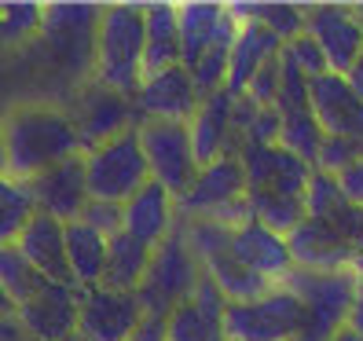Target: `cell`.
<instances>
[{"label": "cell", "mask_w": 363, "mask_h": 341, "mask_svg": "<svg viewBox=\"0 0 363 341\" xmlns=\"http://www.w3.org/2000/svg\"><path fill=\"white\" fill-rule=\"evenodd\" d=\"M0 129H4L8 143V177L18 184H30L33 177L84 155L74 118L67 111H55V106H15L0 121Z\"/></svg>", "instance_id": "6da1fadb"}, {"label": "cell", "mask_w": 363, "mask_h": 341, "mask_svg": "<svg viewBox=\"0 0 363 341\" xmlns=\"http://www.w3.org/2000/svg\"><path fill=\"white\" fill-rule=\"evenodd\" d=\"M143 4H106L96 30V84L121 96H136L143 84Z\"/></svg>", "instance_id": "7a4b0ae2"}, {"label": "cell", "mask_w": 363, "mask_h": 341, "mask_svg": "<svg viewBox=\"0 0 363 341\" xmlns=\"http://www.w3.org/2000/svg\"><path fill=\"white\" fill-rule=\"evenodd\" d=\"M199 279H202V264H199L195 250H191V242H187V228H184V217H180L173 235H169L162 246H155L151 272H147V279L136 290V297H140L147 315L165 319L173 308L191 301Z\"/></svg>", "instance_id": "3957f363"}, {"label": "cell", "mask_w": 363, "mask_h": 341, "mask_svg": "<svg viewBox=\"0 0 363 341\" xmlns=\"http://www.w3.org/2000/svg\"><path fill=\"white\" fill-rule=\"evenodd\" d=\"M84 180H89V195L96 202H114V206H125L143 184H151L140 133L129 129L84 151Z\"/></svg>", "instance_id": "277c9868"}, {"label": "cell", "mask_w": 363, "mask_h": 341, "mask_svg": "<svg viewBox=\"0 0 363 341\" xmlns=\"http://www.w3.org/2000/svg\"><path fill=\"white\" fill-rule=\"evenodd\" d=\"M308 323L301 297L286 286H272L268 294L224 308L228 341H297Z\"/></svg>", "instance_id": "5b68a950"}, {"label": "cell", "mask_w": 363, "mask_h": 341, "mask_svg": "<svg viewBox=\"0 0 363 341\" xmlns=\"http://www.w3.org/2000/svg\"><path fill=\"white\" fill-rule=\"evenodd\" d=\"M136 133L143 143V158H147V169H151V180L162 184L180 202L202 169L195 158L191 129L184 121H140Z\"/></svg>", "instance_id": "8992f818"}, {"label": "cell", "mask_w": 363, "mask_h": 341, "mask_svg": "<svg viewBox=\"0 0 363 341\" xmlns=\"http://www.w3.org/2000/svg\"><path fill=\"white\" fill-rule=\"evenodd\" d=\"M103 4H48L45 8V37L48 55L70 74L96 70V30H99Z\"/></svg>", "instance_id": "52a82bcc"}, {"label": "cell", "mask_w": 363, "mask_h": 341, "mask_svg": "<svg viewBox=\"0 0 363 341\" xmlns=\"http://www.w3.org/2000/svg\"><path fill=\"white\" fill-rule=\"evenodd\" d=\"M147 323V312L136 294H118V290H81V319H77V337L84 341H136V334Z\"/></svg>", "instance_id": "ba28073f"}, {"label": "cell", "mask_w": 363, "mask_h": 341, "mask_svg": "<svg viewBox=\"0 0 363 341\" xmlns=\"http://www.w3.org/2000/svg\"><path fill=\"white\" fill-rule=\"evenodd\" d=\"M242 199H246L242 158L239 155H220L217 162L199 169L195 184H191L187 195L180 199V217L184 220H213Z\"/></svg>", "instance_id": "9c48e42d"}, {"label": "cell", "mask_w": 363, "mask_h": 341, "mask_svg": "<svg viewBox=\"0 0 363 341\" xmlns=\"http://www.w3.org/2000/svg\"><path fill=\"white\" fill-rule=\"evenodd\" d=\"M242 169H246V191H283V195L305 199L308 180L315 169L290 155L279 143H246L242 151Z\"/></svg>", "instance_id": "30bf717a"}, {"label": "cell", "mask_w": 363, "mask_h": 341, "mask_svg": "<svg viewBox=\"0 0 363 341\" xmlns=\"http://www.w3.org/2000/svg\"><path fill=\"white\" fill-rule=\"evenodd\" d=\"M305 33L327 55L330 74L345 77L356 67V59L363 55V26L356 23V11L345 4H312Z\"/></svg>", "instance_id": "8fae6325"}, {"label": "cell", "mask_w": 363, "mask_h": 341, "mask_svg": "<svg viewBox=\"0 0 363 341\" xmlns=\"http://www.w3.org/2000/svg\"><path fill=\"white\" fill-rule=\"evenodd\" d=\"M74 125H77V136H81V147L92 151V147L114 140L121 133H129L140 125V114H136V103L133 96H121V92H111L103 84L92 81V89L81 96L77 111L70 114Z\"/></svg>", "instance_id": "7c38bea8"}, {"label": "cell", "mask_w": 363, "mask_h": 341, "mask_svg": "<svg viewBox=\"0 0 363 341\" xmlns=\"http://www.w3.org/2000/svg\"><path fill=\"white\" fill-rule=\"evenodd\" d=\"M30 191V202L37 213H48V217L62 220V224H74L81 220L84 206L92 202L89 195V180H84V155L62 162L48 173H40L26 184Z\"/></svg>", "instance_id": "4fadbf2b"}, {"label": "cell", "mask_w": 363, "mask_h": 341, "mask_svg": "<svg viewBox=\"0 0 363 341\" xmlns=\"http://www.w3.org/2000/svg\"><path fill=\"white\" fill-rule=\"evenodd\" d=\"M231 250H235V257H239V264L246 272H253L257 279H264L272 286H283L286 275L294 272L286 235L264 228L261 220H253V217L246 224H239V228H231Z\"/></svg>", "instance_id": "5bb4252c"}, {"label": "cell", "mask_w": 363, "mask_h": 341, "mask_svg": "<svg viewBox=\"0 0 363 341\" xmlns=\"http://www.w3.org/2000/svg\"><path fill=\"white\" fill-rule=\"evenodd\" d=\"M15 315L26 327L30 341H70L77 334V319H81V290L48 283Z\"/></svg>", "instance_id": "9a60e30c"}, {"label": "cell", "mask_w": 363, "mask_h": 341, "mask_svg": "<svg viewBox=\"0 0 363 341\" xmlns=\"http://www.w3.org/2000/svg\"><path fill=\"white\" fill-rule=\"evenodd\" d=\"M133 103H136L140 121H184V125L202 106V99L195 92V81H191V74L184 67L165 70L158 77H143Z\"/></svg>", "instance_id": "2e32d148"}, {"label": "cell", "mask_w": 363, "mask_h": 341, "mask_svg": "<svg viewBox=\"0 0 363 341\" xmlns=\"http://www.w3.org/2000/svg\"><path fill=\"white\" fill-rule=\"evenodd\" d=\"M286 246H290L294 268H305V272H345L356 257L352 246L334 224L312 220V217H305L290 231Z\"/></svg>", "instance_id": "e0dca14e"}, {"label": "cell", "mask_w": 363, "mask_h": 341, "mask_svg": "<svg viewBox=\"0 0 363 341\" xmlns=\"http://www.w3.org/2000/svg\"><path fill=\"white\" fill-rule=\"evenodd\" d=\"M125 209V231L143 246H162L180 224V202L177 195H169L162 184H143L136 195L121 206Z\"/></svg>", "instance_id": "ac0fdd59"}, {"label": "cell", "mask_w": 363, "mask_h": 341, "mask_svg": "<svg viewBox=\"0 0 363 341\" xmlns=\"http://www.w3.org/2000/svg\"><path fill=\"white\" fill-rule=\"evenodd\" d=\"M15 246L26 253V261L45 275L48 283L74 286V275H70V264H67V224L62 220L33 209V217L26 220Z\"/></svg>", "instance_id": "d6986e66"}, {"label": "cell", "mask_w": 363, "mask_h": 341, "mask_svg": "<svg viewBox=\"0 0 363 341\" xmlns=\"http://www.w3.org/2000/svg\"><path fill=\"white\" fill-rule=\"evenodd\" d=\"M143 23H147V40H143V77H158L165 70L184 67V48H180V15L177 4H143Z\"/></svg>", "instance_id": "ffe728a7"}, {"label": "cell", "mask_w": 363, "mask_h": 341, "mask_svg": "<svg viewBox=\"0 0 363 341\" xmlns=\"http://www.w3.org/2000/svg\"><path fill=\"white\" fill-rule=\"evenodd\" d=\"M231 114H235V96H231V92H217L213 99H206V103L199 106L195 118L187 121L199 165L217 162L220 155H235V151H231V143H235Z\"/></svg>", "instance_id": "44dd1931"}, {"label": "cell", "mask_w": 363, "mask_h": 341, "mask_svg": "<svg viewBox=\"0 0 363 341\" xmlns=\"http://www.w3.org/2000/svg\"><path fill=\"white\" fill-rule=\"evenodd\" d=\"M283 52V45L275 40L261 23H242L235 30V40H231V59H228V89L231 96H246L250 81L257 77V70L264 67L268 59H275Z\"/></svg>", "instance_id": "7402d4cb"}, {"label": "cell", "mask_w": 363, "mask_h": 341, "mask_svg": "<svg viewBox=\"0 0 363 341\" xmlns=\"http://www.w3.org/2000/svg\"><path fill=\"white\" fill-rule=\"evenodd\" d=\"M180 15V48H184V70L217 45V37L228 26V8L213 4V0H191V4H177Z\"/></svg>", "instance_id": "603a6c76"}, {"label": "cell", "mask_w": 363, "mask_h": 341, "mask_svg": "<svg viewBox=\"0 0 363 341\" xmlns=\"http://www.w3.org/2000/svg\"><path fill=\"white\" fill-rule=\"evenodd\" d=\"M155 250L133 239L129 231H118L114 239H106V272H103V286L118 290V294H136L151 272Z\"/></svg>", "instance_id": "cb8c5ba5"}, {"label": "cell", "mask_w": 363, "mask_h": 341, "mask_svg": "<svg viewBox=\"0 0 363 341\" xmlns=\"http://www.w3.org/2000/svg\"><path fill=\"white\" fill-rule=\"evenodd\" d=\"M67 264L74 275L77 290H96L103 286V272H106V235H99L96 228L84 220L67 224Z\"/></svg>", "instance_id": "d4e9b609"}, {"label": "cell", "mask_w": 363, "mask_h": 341, "mask_svg": "<svg viewBox=\"0 0 363 341\" xmlns=\"http://www.w3.org/2000/svg\"><path fill=\"white\" fill-rule=\"evenodd\" d=\"M0 286H4V294L11 297V305L18 312L48 286V279L26 261V253L18 246H0Z\"/></svg>", "instance_id": "484cf974"}, {"label": "cell", "mask_w": 363, "mask_h": 341, "mask_svg": "<svg viewBox=\"0 0 363 341\" xmlns=\"http://www.w3.org/2000/svg\"><path fill=\"white\" fill-rule=\"evenodd\" d=\"M246 202H250V217L261 220L272 231H279V235H290V231L308 217L305 199L283 195V191H246Z\"/></svg>", "instance_id": "4316f807"}, {"label": "cell", "mask_w": 363, "mask_h": 341, "mask_svg": "<svg viewBox=\"0 0 363 341\" xmlns=\"http://www.w3.org/2000/svg\"><path fill=\"white\" fill-rule=\"evenodd\" d=\"M165 341H228L224 315L202 312L199 305H180L165 315Z\"/></svg>", "instance_id": "83f0119b"}, {"label": "cell", "mask_w": 363, "mask_h": 341, "mask_svg": "<svg viewBox=\"0 0 363 341\" xmlns=\"http://www.w3.org/2000/svg\"><path fill=\"white\" fill-rule=\"evenodd\" d=\"M283 118V133H279V147H286L290 155H297L301 162H308L315 169V155H319V143H323V129H319V121L312 114V106L305 111H286L279 114Z\"/></svg>", "instance_id": "f1b7e54d"}, {"label": "cell", "mask_w": 363, "mask_h": 341, "mask_svg": "<svg viewBox=\"0 0 363 341\" xmlns=\"http://www.w3.org/2000/svg\"><path fill=\"white\" fill-rule=\"evenodd\" d=\"M45 26V4H0V37L4 45H23V40L37 37Z\"/></svg>", "instance_id": "f546056e"}, {"label": "cell", "mask_w": 363, "mask_h": 341, "mask_svg": "<svg viewBox=\"0 0 363 341\" xmlns=\"http://www.w3.org/2000/svg\"><path fill=\"white\" fill-rule=\"evenodd\" d=\"M345 209H349V202L341 199L337 180L327 177V173H312L308 191H305V213H308V217H312V220H327V224H334Z\"/></svg>", "instance_id": "4dcf8cb0"}, {"label": "cell", "mask_w": 363, "mask_h": 341, "mask_svg": "<svg viewBox=\"0 0 363 341\" xmlns=\"http://www.w3.org/2000/svg\"><path fill=\"white\" fill-rule=\"evenodd\" d=\"M359 158H363V147L352 136H323L319 155H315V173L337 177V173H345V169L352 162H359Z\"/></svg>", "instance_id": "1f68e13d"}, {"label": "cell", "mask_w": 363, "mask_h": 341, "mask_svg": "<svg viewBox=\"0 0 363 341\" xmlns=\"http://www.w3.org/2000/svg\"><path fill=\"white\" fill-rule=\"evenodd\" d=\"M279 89H283V52L268 59L264 67L257 70V77L250 81L246 96L257 103V106H275V99H279Z\"/></svg>", "instance_id": "d6a6232c"}, {"label": "cell", "mask_w": 363, "mask_h": 341, "mask_svg": "<svg viewBox=\"0 0 363 341\" xmlns=\"http://www.w3.org/2000/svg\"><path fill=\"white\" fill-rule=\"evenodd\" d=\"M283 52L297 62V70H301L308 81H315V77H323V74H330V67H327V55L319 52V45L308 37V33H301L297 40H290V45H283Z\"/></svg>", "instance_id": "836d02e7"}, {"label": "cell", "mask_w": 363, "mask_h": 341, "mask_svg": "<svg viewBox=\"0 0 363 341\" xmlns=\"http://www.w3.org/2000/svg\"><path fill=\"white\" fill-rule=\"evenodd\" d=\"M30 217H33L30 191H26L23 199H15V202H8V206H0V246H15Z\"/></svg>", "instance_id": "e575fe53"}, {"label": "cell", "mask_w": 363, "mask_h": 341, "mask_svg": "<svg viewBox=\"0 0 363 341\" xmlns=\"http://www.w3.org/2000/svg\"><path fill=\"white\" fill-rule=\"evenodd\" d=\"M81 220L89 224V228H96L99 235L114 239L118 231H125V209H121V206H114V202H96V199H92L89 206H84Z\"/></svg>", "instance_id": "d590c367"}, {"label": "cell", "mask_w": 363, "mask_h": 341, "mask_svg": "<svg viewBox=\"0 0 363 341\" xmlns=\"http://www.w3.org/2000/svg\"><path fill=\"white\" fill-rule=\"evenodd\" d=\"M279 133H283L279 111H275V106H261L257 118H253V125H250L246 136H242V147L246 143H279ZM242 147H239V151H242Z\"/></svg>", "instance_id": "8d00e7d4"}, {"label": "cell", "mask_w": 363, "mask_h": 341, "mask_svg": "<svg viewBox=\"0 0 363 341\" xmlns=\"http://www.w3.org/2000/svg\"><path fill=\"white\" fill-rule=\"evenodd\" d=\"M334 228L345 235V242L352 246V253H363V206H349L334 220Z\"/></svg>", "instance_id": "74e56055"}, {"label": "cell", "mask_w": 363, "mask_h": 341, "mask_svg": "<svg viewBox=\"0 0 363 341\" xmlns=\"http://www.w3.org/2000/svg\"><path fill=\"white\" fill-rule=\"evenodd\" d=\"M334 180L341 187V199H345L349 206H363V158L352 162L345 173H337Z\"/></svg>", "instance_id": "f35d334b"}, {"label": "cell", "mask_w": 363, "mask_h": 341, "mask_svg": "<svg viewBox=\"0 0 363 341\" xmlns=\"http://www.w3.org/2000/svg\"><path fill=\"white\" fill-rule=\"evenodd\" d=\"M345 327L363 341V279H356V297H352V308H349V323Z\"/></svg>", "instance_id": "ab89813d"}, {"label": "cell", "mask_w": 363, "mask_h": 341, "mask_svg": "<svg viewBox=\"0 0 363 341\" xmlns=\"http://www.w3.org/2000/svg\"><path fill=\"white\" fill-rule=\"evenodd\" d=\"M0 341H30L26 327L18 323V315H0Z\"/></svg>", "instance_id": "60d3db41"}, {"label": "cell", "mask_w": 363, "mask_h": 341, "mask_svg": "<svg viewBox=\"0 0 363 341\" xmlns=\"http://www.w3.org/2000/svg\"><path fill=\"white\" fill-rule=\"evenodd\" d=\"M23 195H26V184H18V180H11L8 173H0V206H8V202L23 199Z\"/></svg>", "instance_id": "b9f144b4"}, {"label": "cell", "mask_w": 363, "mask_h": 341, "mask_svg": "<svg viewBox=\"0 0 363 341\" xmlns=\"http://www.w3.org/2000/svg\"><path fill=\"white\" fill-rule=\"evenodd\" d=\"M136 341H165V319L147 315V323H143V330L136 334Z\"/></svg>", "instance_id": "7bdbcfd3"}, {"label": "cell", "mask_w": 363, "mask_h": 341, "mask_svg": "<svg viewBox=\"0 0 363 341\" xmlns=\"http://www.w3.org/2000/svg\"><path fill=\"white\" fill-rule=\"evenodd\" d=\"M345 81H349V89H352V96H356V99L363 103V55L356 59V67H352V70L345 74Z\"/></svg>", "instance_id": "ee69618b"}, {"label": "cell", "mask_w": 363, "mask_h": 341, "mask_svg": "<svg viewBox=\"0 0 363 341\" xmlns=\"http://www.w3.org/2000/svg\"><path fill=\"white\" fill-rule=\"evenodd\" d=\"M0 315H15V305H11V297L4 294V286H0Z\"/></svg>", "instance_id": "f6af8a7d"}, {"label": "cell", "mask_w": 363, "mask_h": 341, "mask_svg": "<svg viewBox=\"0 0 363 341\" xmlns=\"http://www.w3.org/2000/svg\"><path fill=\"white\" fill-rule=\"evenodd\" d=\"M0 173H8V143H4V129H0Z\"/></svg>", "instance_id": "bcb514c9"}, {"label": "cell", "mask_w": 363, "mask_h": 341, "mask_svg": "<svg viewBox=\"0 0 363 341\" xmlns=\"http://www.w3.org/2000/svg\"><path fill=\"white\" fill-rule=\"evenodd\" d=\"M349 272L356 275V279H363V253H356V257H352V264H349Z\"/></svg>", "instance_id": "7dc6e473"}, {"label": "cell", "mask_w": 363, "mask_h": 341, "mask_svg": "<svg viewBox=\"0 0 363 341\" xmlns=\"http://www.w3.org/2000/svg\"><path fill=\"white\" fill-rule=\"evenodd\" d=\"M330 341H359V337H356V334H352V330L345 327V330H337V334H334Z\"/></svg>", "instance_id": "c3c4849f"}, {"label": "cell", "mask_w": 363, "mask_h": 341, "mask_svg": "<svg viewBox=\"0 0 363 341\" xmlns=\"http://www.w3.org/2000/svg\"><path fill=\"white\" fill-rule=\"evenodd\" d=\"M352 11H356V23H359V26H363V4H356V8H352Z\"/></svg>", "instance_id": "681fc988"}, {"label": "cell", "mask_w": 363, "mask_h": 341, "mask_svg": "<svg viewBox=\"0 0 363 341\" xmlns=\"http://www.w3.org/2000/svg\"><path fill=\"white\" fill-rule=\"evenodd\" d=\"M70 341H84V337H77V334H74V337H70Z\"/></svg>", "instance_id": "f907efd6"}, {"label": "cell", "mask_w": 363, "mask_h": 341, "mask_svg": "<svg viewBox=\"0 0 363 341\" xmlns=\"http://www.w3.org/2000/svg\"><path fill=\"white\" fill-rule=\"evenodd\" d=\"M0 48H4V37H0Z\"/></svg>", "instance_id": "816d5d0a"}]
</instances>
